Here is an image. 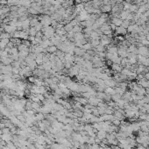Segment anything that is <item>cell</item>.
Returning a JSON list of instances; mask_svg holds the SVG:
<instances>
[{
	"label": "cell",
	"mask_w": 149,
	"mask_h": 149,
	"mask_svg": "<svg viewBox=\"0 0 149 149\" xmlns=\"http://www.w3.org/2000/svg\"><path fill=\"white\" fill-rule=\"evenodd\" d=\"M82 48H83L84 50L86 51H89V50H91V49H93V47H92V45L91 44H90V42H89V43H88V42H87L86 44H84L83 46H82Z\"/></svg>",
	"instance_id": "obj_19"
},
{
	"label": "cell",
	"mask_w": 149,
	"mask_h": 149,
	"mask_svg": "<svg viewBox=\"0 0 149 149\" xmlns=\"http://www.w3.org/2000/svg\"><path fill=\"white\" fill-rule=\"evenodd\" d=\"M129 13H130V12H129V11H122V12H120V16H119V17H120L121 19L125 20V19H127Z\"/></svg>",
	"instance_id": "obj_13"
},
{
	"label": "cell",
	"mask_w": 149,
	"mask_h": 149,
	"mask_svg": "<svg viewBox=\"0 0 149 149\" xmlns=\"http://www.w3.org/2000/svg\"><path fill=\"white\" fill-rule=\"evenodd\" d=\"M80 72V66L77 64H74L69 69H68V75L70 77L76 76Z\"/></svg>",
	"instance_id": "obj_1"
},
{
	"label": "cell",
	"mask_w": 149,
	"mask_h": 149,
	"mask_svg": "<svg viewBox=\"0 0 149 149\" xmlns=\"http://www.w3.org/2000/svg\"><path fill=\"white\" fill-rule=\"evenodd\" d=\"M90 44L92 45L93 47H97L100 44V39H91Z\"/></svg>",
	"instance_id": "obj_15"
},
{
	"label": "cell",
	"mask_w": 149,
	"mask_h": 149,
	"mask_svg": "<svg viewBox=\"0 0 149 149\" xmlns=\"http://www.w3.org/2000/svg\"><path fill=\"white\" fill-rule=\"evenodd\" d=\"M139 27L137 24H131L129 27H128V28H127V32L128 33H132V32H133V31H135L136 29H137V27Z\"/></svg>",
	"instance_id": "obj_16"
},
{
	"label": "cell",
	"mask_w": 149,
	"mask_h": 149,
	"mask_svg": "<svg viewBox=\"0 0 149 149\" xmlns=\"http://www.w3.org/2000/svg\"><path fill=\"white\" fill-rule=\"evenodd\" d=\"M115 89V92L117 94H118V95H120V96H122L123 94L125 93V89H122V88H120V87H115L114 88Z\"/></svg>",
	"instance_id": "obj_18"
},
{
	"label": "cell",
	"mask_w": 149,
	"mask_h": 149,
	"mask_svg": "<svg viewBox=\"0 0 149 149\" xmlns=\"http://www.w3.org/2000/svg\"><path fill=\"white\" fill-rule=\"evenodd\" d=\"M111 70H112L114 73H121L123 69V67L120 64H116V63H112L111 65Z\"/></svg>",
	"instance_id": "obj_7"
},
{
	"label": "cell",
	"mask_w": 149,
	"mask_h": 149,
	"mask_svg": "<svg viewBox=\"0 0 149 149\" xmlns=\"http://www.w3.org/2000/svg\"><path fill=\"white\" fill-rule=\"evenodd\" d=\"M138 9H139V5H136V4H132L130 6V9H129V12L131 13H136L138 12Z\"/></svg>",
	"instance_id": "obj_11"
},
{
	"label": "cell",
	"mask_w": 149,
	"mask_h": 149,
	"mask_svg": "<svg viewBox=\"0 0 149 149\" xmlns=\"http://www.w3.org/2000/svg\"><path fill=\"white\" fill-rule=\"evenodd\" d=\"M57 49L58 48L55 46H49L47 48V51L48 53H56Z\"/></svg>",
	"instance_id": "obj_20"
},
{
	"label": "cell",
	"mask_w": 149,
	"mask_h": 149,
	"mask_svg": "<svg viewBox=\"0 0 149 149\" xmlns=\"http://www.w3.org/2000/svg\"><path fill=\"white\" fill-rule=\"evenodd\" d=\"M131 25V21H129V20H127V19H125V20H123L122 22V25H121V27H124V28H128V27Z\"/></svg>",
	"instance_id": "obj_21"
},
{
	"label": "cell",
	"mask_w": 149,
	"mask_h": 149,
	"mask_svg": "<svg viewBox=\"0 0 149 149\" xmlns=\"http://www.w3.org/2000/svg\"><path fill=\"white\" fill-rule=\"evenodd\" d=\"M36 79L37 78H35L34 76H30L28 77V80L30 82H33V83H35V82H36Z\"/></svg>",
	"instance_id": "obj_23"
},
{
	"label": "cell",
	"mask_w": 149,
	"mask_h": 149,
	"mask_svg": "<svg viewBox=\"0 0 149 149\" xmlns=\"http://www.w3.org/2000/svg\"><path fill=\"white\" fill-rule=\"evenodd\" d=\"M148 27H149V26H148Z\"/></svg>",
	"instance_id": "obj_28"
},
{
	"label": "cell",
	"mask_w": 149,
	"mask_h": 149,
	"mask_svg": "<svg viewBox=\"0 0 149 149\" xmlns=\"http://www.w3.org/2000/svg\"><path fill=\"white\" fill-rule=\"evenodd\" d=\"M148 48H149V47H148Z\"/></svg>",
	"instance_id": "obj_29"
},
{
	"label": "cell",
	"mask_w": 149,
	"mask_h": 149,
	"mask_svg": "<svg viewBox=\"0 0 149 149\" xmlns=\"http://www.w3.org/2000/svg\"><path fill=\"white\" fill-rule=\"evenodd\" d=\"M120 97H121L120 95H118V94H117V93H115L114 95H112V96H111V98H112L114 101H117V102H118V100L120 99Z\"/></svg>",
	"instance_id": "obj_22"
},
{
	"label": "cell",
	"mask_w": 149,
	"mask_h": 149,
	"mask_svg": "<svg viewBox=\"0 0 149 149\" xmlns=\"http://www.w3.org/2000/svg\"><path fill=\"white\" fill-rule=\"evenodd\" d=\"M111 6L110 5H103L100 7V10H101V12H103V13H108V12H111Z\"/></svg>",
	"instance_id": "obj_10"
},
{
	"label": "cell",
	"mask_w": 149,
	"mask_h": 149,
	"mask_svg": "<svg viewBox=\"0 0 149 149\" xmlns=\"http://www.w3.org/2000/svg\"><path fill=\"white\" fill-rule=\"evenodd\" d=\"M104 92H105L106 94L111 95V96H112V95H114V94L116 93L115 89H114V88H111V87H106L105 89H104Z\"/></svg>",
	"instance_id": "obj_12"
},
{
	"label": "cell",
	"mask_w": 149,
	"mask_h": 149,
	"mask_svg": "<svg viewBox=\"0 0 149 149\" xmlns=\"http://www.w3.org/2000/svg\"><path fill=\"white\" fill-rule=\"evenodd\" d=\"M138 50H139V54H140V55L146 56V57H148L149 56V48L147 47H140L138 48Z\"/></svg>",
	"instance_id": "obj_2"
},
{
	"label": "cell",
	"mask_w": 149,
	"mask_h": 149,
	"mask_svg": "<svg viewBox=\"0 0 149 149\" xmlns=\"http://www.w3.org/2000/svg\"><path fill=\"white\" fill-rule=\"evenodd\" d=\"M79 101L81 102L82 103H83V104H85V103H87V99H85V98H83V97H82V98H80L79 99Z\"/></svg>",
	"instance_id": "obj_24"
},
{
	"label": "cell",
	"mask_w": 149,
	"mask_h": 149,
	"mask_svg": "<svg viewBox=\"0 0 149 149\" xmlns=\"http://www.w3.org/2000/svg\"><path fill=\"white\" fill-rule=\"evenodd\" d=\"M104 83L107 87H111V88H115L117 86V82L112 77H109L108 79L104 80Z\"/></svg>",
	"instance_id": "obj_3"
},
{
	"label": "cell",
	"mask_w": 149,
	"mask_h": 149,
	"mask_svg": "<svg viewBox=\"0 0 149 149\" xmlns=\"http://www.w3.org/2000/svg\"><path fill=\"white\" fill-rule=\"evenodd\" d=\"M144 77H145V79H146V80H148V81H149V72L145 73V74H144Z\"/></svg>",
	"instance_id": "obj_25"
},
{
	"label": "cell",
	"mask_w": 149,
	"mask_h": 149,
	"mask_svg": "<svg viewBox=\"0 0 149 149\" xmlns=\"http://www.w3.org/2000/svg\"><path fill=\"white\" fill-rule=\"evenodd\" d=\"M106 64L108 66H111V65H112V61H111V60H106Z\"/></svg>",
	"instance_id": "obj_26"
},
{
	"label": "cell",
	"mask_w": 149,
	"mask_h": 149,
	"mask_svg": "<svg viewBox=\"0 0 149 149\" xmlns=\"http://www.w3.org/2000/svg\"><path fill=\"white\" fill-rule=\"evenodd\" d=\"M94 49H95L96 52H106V50H107V49L105 48V47L103 46V45H101V44H99L98 46L96 47Z\"/></svg>",
	"instance_id": "obj_14"
},
{
	"label": "cell",
	"mask_w": 149,
	"mask_h": 149,
	"mask_svg": "<svg viewBox=\"0 0 149 149\" xmlns=\"http://www.w3.org/2000/svg\"><path fill=\"white\" fill-rule=\"evenodd\" d=\"M143 14H144L147 18H148V19H149V10H147V11H146V12H145Z\"/></svg>",
	"instance_id": "obj_27"
},
{
	"label": "cell",
	"mask_w": 149,
	"mask_h": 149,
	"mask_svg": "<svg viewBox=\"0 0 149 149\" xmlns=\"http://www.w3.org/2000/svg\"><path fill=\"white\" fill-rule=\"evenodd\" d=\"M116 34H118V35H121V36H125V35H126L127 34V29L126 28H124V27H116Z\"/></svg>",
	"instance_id": "obj_4"
},
{
	"label": "cell",
	"mask_w": 149,
	"mask_h": 149,
	"mask_svg": "<svg viewBox=\"0 0 149 149\" xmlns=\"http://www.w3.org/2000/svg\"><path fill=\"white\" fill-rule=\"evenodd\" d=\"M137 83L140 85V86L143 87V88H145V89H147V88H149V81L148 80H146L145 78H143V79L140 80V81H137Z\"/></svg>",
	"instance_id": "obj_9"
},
{
	"label": "cell",
	"mask_w": 149,
	"mask_h": 149,
	"mask_svg": "<svg viewBox=\"0 0 149 149\" xmlns=\"http://www.w3.org/2000/svg\"><path fill=\"white\" fill-rule=\"evenodd\" d=\"M123 22V19H121L120 18H117V17H113L111 19V24L115 25L116 27H121Z\"/></svg>",
	"instance_id": "obj_8"
},
{
	"label": "cell",
	"mask_w": 149,
	"mask_h": 149,
	"mask_svg": "<svg viewBox=\"0 0 149 149\" xmlns=\"http://www.w3.org/2000/svg\"><path fill=\"white\" fill-rule=\"evenodd\" d=\"M85 53H86V51L82 47H75L74 49V54L76 56H79V57H82Z\"/></svg>",
	"instance_id": "obj_5"
},
{
	"label": "cell",
	"mask_w": 149,
	"mask_h": 149,
	"mask_svg": "<svg viewBox=\"0 0 149 149\" xmlns=\"http://www.w3.org/2000/svg\"><path fill=\"white\" fill-rule=\"evenodd\" d=\"M67 87L70 89V90H73V91H78V89H79V84L73 82V81L68 84Z\"/></svg>",
	"instance_id": "obj_6"
},
{
	"label": "cell",
	"mask_w": 149,
	"mask_h": 149,
	"mask_svg": "<svg viewBox=\"0 0 149 149\" xmlns=\"http://www.w3.org/2000/svg\"><path fill=\"white\" fill-rule=\"evenodd\" d=\"M63 28L65 29L66 32H68H68H71V31H72L73 28H74V26H73V25L69 22V23H68V24L66 25V26H64V27H63Z\"/></svg>",
	"instance_id": "obj_17"
}]
</instances>
